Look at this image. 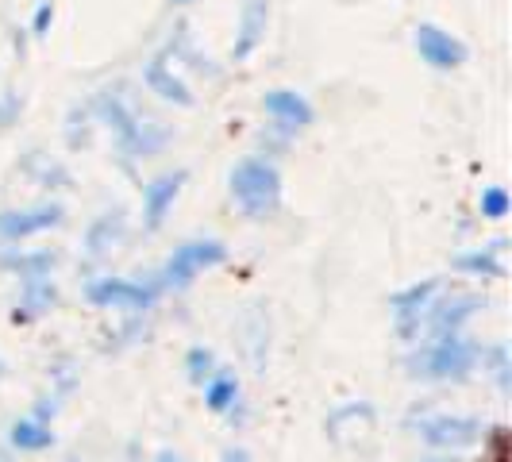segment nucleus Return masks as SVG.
Listing matches in <instances>:
<instances>
[{
    "instance_id": "nucleus-1",
    "label": "nucleus",
    "mask_w": 512,
    "mask_h": 462,
    "mask_svg": "<svg viewBox=\"0 0 512 462\" xmlns=\"http://www.w3.org/2000/svg\"><path fill=\"white\" fill-rule=\"evenodd\" d=\"M228 185L235 205L243 208L247 216H255V220H266V216H274L282 208V174L262 158L235 162Z\"/></svg>"
},
{
    "instance_id": "nucleus-2",
    "label": "nucleus",
    "mask_w": 512,
    "mask_h": 462,
    "mask_svg": "<svg viewBox=\"0 0 512 462\" xmlns=\"http://www.w3.org/2000/svg\"><path fill=\"white\" fill-rule=\"evenodd\" d=\"M478 347L466 343L462 335L451 339H432L428 347H420L416 355H409V374L420 382H462L474 366H478Z\"/></svg>"
},
{
    "instance_id": "nucleus-3",
    "label": "nucleus",
    "mask_w": 512,
    "mask_h": 462,
    "mask_svg": "<svg viewBox=\"0 0 512 462\" xmlns=\"http://www.w3.org/2000/svg\"><path fill=\"white\" fill-rule=\"evenodd\" d=\"M101 120L112 128L116 135V143H120V151L124 154H135V158H147V154H158L166 147V131L151 124V120H143V116H135L131 108L116 101V97H101Z\"/></svg>"
},
{
    "instance_id": "nucleus-4",
    "label": "nucleus",
    "mask_w": 512,
    "mask_h": 462,
    "mask_svg": "<svg viewBox=\"0 0 512 462\" xmlns=\"http://www.w3.org/2000/svg\"><path fill=\"white\" fill-rule=\"evenodd\" d=\"M228 258V247L220 243V239H193V243H185L178 247L170 262H166V274L158 278L162 289H185V285H193L197 274H205L212 266H220Z\"/></svg>"
},
{
    "instance_id": "nucleus-5",
    "label": "nucleus",
    "mask_w": 512,
    "mask_h": 462,
    "mask_svg": "<svg viewBox=\"0 0 512 462\" xmlns=\"http://www.w3.org/2000/svg\"><path fill=\"white\" fill-rule=\"evenodd\" d=\"M486 305L482 293H470V289H451V293H439L432 308H428V320H424V332L432 339H451L459 335V328Z\"/></svg>"
},
{
    "instance_id": "nucleus-6",
    "label": "nucleus",
    "mask_w": 512,
    "mask_h": 462,
    "mask_svg": "<svg viewBox=\"0 0 512 462\" xmlns=\"http://www.w3.org/2000/svg\"><path fill=\"white\" fill-rule=\"evenodd\" d=\"M412 428L420 432V439L428 447H436V451H462V447H474L478 439L486 436L482 420H474V416H451V412L416 420Z\"/></svg>"
},
{
    "instance_id": "nucleus-7",
    "label": "nucleus",
    "mask_w": 512,
    "mask_h": 462,
    "mask_svg": "<svg viewBox=\"0 0 512 462\" xmlns=\"http://www.w3.org/2000/svg\"><path fill=\"white\" fill-rule=\"evenodd\" d=\"M439 289H443L439 278H428V282L409 285V289H401V293L389 297V308H393V320H397V335L401 339H416V335L424 332L428 308L439 297Z\"/></svg>"
},
{
    "instance_id": "nucleus-8",
    "label": "nucleus",
    "mask_w": 512,
    "mask_h": 462,
    "mask_svg": "<svg viewBox=\"0 0 512 462\" xmlns=\"http://www.w3.org/2000/svg\"><path fill=\"white\" fill-rule=\"evenodd\" d=\"M158 289H162L158 282L139 285V282H128V278H101V282H93L85 289V297H89V305H101V308H147L154 305Z\"/></svg>"
},
{
    "instance_id": "nucleus-9",
    "label": "nucleus",
    "mask_w": 512,
    "mask_h": 462,
    "mask_svg": "<svg viewBox=\"0 0 512 462\" xmlns=\"http://www.w3.org/2000/svg\"><path fill=\"white\" fill-rule=\"evenodd\" d=\"M416 51L432 70H459L466 62V47H462L459 35H451V31H443L436 24L416 27Z\"/></svg>"
},
{
    "instance_id": "nucleus-10",
    "label": "nucleus",
    "mask_w": 512,
    "mask_h": 462,
    "mask_svg": "<svg viewBox=\"0 0 512 462\" xmlns=\"http://www.w3.org/2000/svg\"><path fill=\"white\" fill-rule=\"evenodd\" d=\"M58 220H62V205L8 208L0 212V239H27L35 231H51Z\"/></svg>"
},
{
    "instance_id": "nucleus-11",
    "label": "nucleus",
    "mask_w": 512,
    "mask_h": 462,
    "mask_svg": "<svg viewBox=\"0 0 512 462\" xmlns=\"http://www.w3.org/2000/svg\"><path fill=\"white\" fill-rule=\"evenodd\" d=\"M181 185H185V170L178 174H162V178H154L147 189H143V224L147 228H162V220H166V212L174 208L178 201Z\"/></svg>"
},
{
    "instance_id": "nucleus-12",
    "label": "nucleus",
    "mask_w": 512,
    "mask_h": 462,
    "mask_svg": "<svg viewBox=\"0 0 512 462\" xmlns=\"http://www.w3.org/2000/svg\"><path fill=\"white\" fill-rule=\"evenodd\" d=\"M262 108L282 124L285 131H297L312 124V104L301 97V93H293V89H270L266 97H262Z\"/></svg>"
},
{
    "instance_id": "nucleus-13",
    "label": "nucleus",
    "mask_w": 512,
    "mask_h": 462,
    "mask_svg": "<svg viewBox=\"0 0 512 462\" xmlns=\"http://www.w3.org/2000/svg\"><path fill=\"white\" fill-rule=\"evenodd\" d=\"M266 16H270V0H243V12H239V31H235V58H247L262 43L266 35Z\"/></svg>"
},
{
    "instance_id": "nucleus-14",
    "label": "nucleus",
    "mask_w": 512,
    "mask_h": 462,
    "mask_svg": "<svg viewBox=\"0 0 512 462\" xmlns=\"http://www.w3.org/2000/svg\"><path fill=\"white\" fill-rule=\"evenodd\" d=\"M143 81H147L166 104H178V108H189V104H193V93H189L185 81L166 66V58H154L151 66H147V74H143Z\"/></svg>"
},
{
    "instance_id": "nucleus-15",
    "label": "nucleus",
    "mask_w": 512,
    "mask_h": 462,
    "mask_svg": "<svg viewBox=\"0 0 512 462\" xmlns=\"http://www.w3.org/2000/svg\"><path fill=\"white\" fill-rule=\"evenodd\" d=\"M8 439H12V447H16V451H47V447L54 443L51 428H47V424H39L35 416L16 420V424H12V432H8Z\"/></svg>"
},
{
    "instance_id": "nucleus-16",
    "label": "nucleus",
    "mask_w": 512,
    "mask_h": 462,
    "mask_svg": "<svg viewBox=\"0 0 512 462\" xmlns=\"http://www.w3.org/2000/svg\"><path fill=\"white\" fill-rule=\"evenodd\" d=\"M201 389H205V405L212 412H231L235 401H239V382H235V374H228V370H220L216 378H208Z\"/></svg>"
},
{
    "instance_id": "nucleus-17",
    "label": "nucleus",
    "mask_w": 512,
    "mask_h": 462,
    "mask_svg": "<svg viewBox=\"0 0 512 462\" xmlns=\"http://www.w3.org/2000/svg\"><path fill=\"white\" fill-rule=\"evenodd\" d=\"M0 266L12 270V274H20L24 282H31V278H47V274H51L54 255H47V251H35V255H4Z\"/></svg>"
},
{
    "instance_id": "nucleus-18",
    "label": "nucleus",
    "mask_w": 512,
    "mask_h": 462,
    "mask_svg": "<svg viewBox=\"0 0 512 462\" xmlns=\"http://www.w3.org/2000/svg\"><path fill=\"white\" fill-rule=\"evenodd\" d=\"M24 289V308H16V320H31L54 305V285L47 278H31V282H24Z\"/></svg>"
},
{
    "instance_id": "nucleus-19",
    "label": "nucleus",
    "mask_w": 512,
    "mask_h": 462,
    "mask_svg": "<svg viewBox=\"0 0 512 462\" xmlns=\"http://www.w3.org/2000/svg\"><path fill=\"white\" fill-rule=\"evenodd\" d=\"M455 270H470V274H486V278H501L505 266L497 262V247L493 251H470V255L455 258Z\"/></svg>"
},
{
    "instance_id": "nucleus-20",
    "label": "nucleus",
    "mask_w": 512,
    "mask_h": 462,
    "mask_svg": "<svg viewBox=\"0 0 512 462\" xmlns=\"http://www.w3.org/2000/svg\"><path fill=\"white\" fill-rule=\"evenodd\" d=\"M212 370H216V355H212L208 347H193V351L185 355V374H189L193 385H205L208 378H212Z\"/></svg>"
},
{
    "instance_id": "nucleus-21",
    "label": "nucleus",
    "mask_w": 512,
    "mask_h": 462,
    "mask_svg": "<svg viewBox=\"0 0 512 462\" xmlns=\"http://www.w3.org/2000/svg\"><path fill=\"white\" fill-rule=\"evenodd\" d=\"M489 447L486 455H482V462H509L512 459V436L505 424H497V428H489Z\"/></svg>"
},
{
    "instance_id": "nucleus-22",
    "label": "nucleus",
    "mask_w": 512,
    "mask_h": 462,
    "mask_svg": "<svg viewBox=\"0 0 512 462\" xmlns=\"http://www.w3.org/2000/svg\"><path fill=\"white\" fill-rule=\"evenodd\" d=\"M509 208V193L501 185H489L486 193H482V216H489V220H505Z\"/></svg>"
},
{
    "instance_id": "nucleus-23",
    "label": "nucleus",
    "mask_w": 512,
    "mask_h": 462,
    "mask_svg": "<svg viewBox=\"0 0 512 462\" xmlns=\"http://www.w3.org/2000/svg\"><path fill=\"white\" fill-rule=\"evenodd\" d=\"M489 362V370L497 374V385H501V393H509V382H512V374H509V351L505 347H493L486 355Z\"/></svg>"
},
{
    "instance_id": "nucleus-24",
    "label": "nucleus",
    "mask_w": 512,
    "mask_h": 462,
    "mask_svg": "<svg viewBox=\"0 0 512 462\" xmlns=\"http://www.w3.org/2000/svg\"><path fill=\"white\" fill-rule=\"evenodd\" d=\"M51 16H54L51 4H39V12H35V35H47V27H51Z\"/></svg>"
},
{
    "instance_id": "nucleus-25",
    "label": "nucleus",
    "mask_w": 512,
    "mask_h": 462,
    "mask_svg": "<svg viewBox=\"0 0 512 462\" xmlns=\"http://www.w3.org/2000/svg\"><path fill=\"white\" fill-rule=\"evenodd\" d=\"M220 462H251V459H247V451H243V447H231V451Z\"/></svg>"
},
{
    "instance_id": "nucleus-26",
    "label": "nucleus",
    "mask_w": 512,
    "mask_h": 462,
    "mask_svg": "<svg viewBox=\"0 0 512 462\" xmlns=\"http://www.w3.org/2000/svg\"><path fill=\"white\" fill-rule=\"evenodd\" d=\"M158 462H181V459L174 455V451H162V455H158Z\"/></svg>"
},
{
    "instance_id": "nucleus-27",
    "label": "nucleus",
    "mask_w": 512,
    "mask_h": 462,
    "mask_svg": "<svg viewBox=\"0 0 512 462\" xmlns=\"http://www.w3.org/2000/svg\"><path fill=\"white\" fill-rule=\"evenodd\" d=\"M174 4H189V0H174Z\"/></svg>"
},
{
    "instance_id": "nucleus-28",
    "label": "nucleus",
    "mask_w": 512,
    "mask_h": 462,
    "mask_svg": "<svg viewBox=\"0 0 512 462\" xmlns=\"http://www.w3.org/2000/svg\"><path fill=\"white\" fill-rule=\"evenodd\" d=\"M443 462H455V459H443Z\"/></svg>"
}]
</instances>
